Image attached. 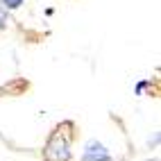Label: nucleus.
Wrapping results in <instances>:
<instances>
[{
	"instance_id": "nucleus-1",
	"label": "nucleus",
	"mask_w": 161,
	"mask_h": 161,
	"mask_svg": "<svg viewBox=\"0 0 161 161\" xmlns=\"http://www.w3.org/2000/svg\"><path fill=\"white\" fill-rule=\"evenodd\" d=\"M43 161H70V143L66 136H61V130L52 132L43 147Z\"/></svg>"
},
{
	"instance_id": "nucleus-2",
	"label": "nucleus",
	"mask_w": 161,
	"mask_h": 161,
	"mask_svg": "<svg viewBox=\"0 0 161 161\" xmlns=\"http://www.w3.org/2000/svg\"><path fill=\"white\" fill-rule=\"evenodd\" d=\"M80 161H114V157L109 152H104V154H82Z\"/></svg>"
},
{
	"instance_id": "nucleus-3",
	"label": "nucleus",
	"mask_w": 161,
	"mask_h": 161,
	"mask_svg": "<svg viewBox=\"0 0 161 161\" xmlns=\"http://www.w3.org/2000/svg\"><path fill=\"white\" fill-rule=\"evenodd\" d=\"M7 12H9V9H7L3 3H0V30H3V27H7V20H9Z\"/></svg>"
},
{
	"instance_id": "nucleus-4",
	"label": "nucleus",
	"mask_w": 161,
	"mask_h": 161,
	"mask_svg": "<svg viewBox=\"0 0 161 161\" xmlns=\"http://www.w3.org/2000/svg\"><path fill=\"white\" fill-rule=\"evenodd\" d=\"M0 3H3L7 9H18L20 5H23V0H0Z\"/></svg>"
},
{
	"instance_id": "nucleus-5",
	"label": "nucleus",
	"mask_w": 161,
	"mask_h": 161,
	"mask_svg": "<svg viewBox=\"0 0 161 161\" xmlns=\"http://www.w3.org/2000/svg\"><path fill=\"white\" fill-rule=\"evenodd\" d=\"M157 145H159V134L154 138H150V147H157Z\"/></svg>"
}]
</instances>
